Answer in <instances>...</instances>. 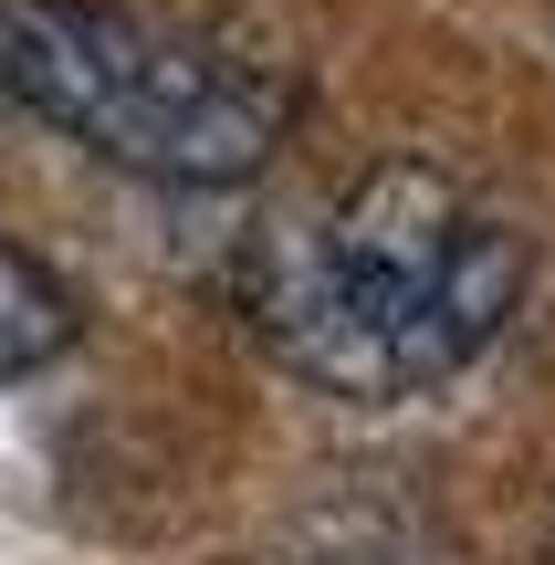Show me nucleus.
Returning a JSON list of instances; mask_svg holds the SVG:
<instances>
[{
    "label": "nucleus",
    "instance_id": "nucleus-3",
    "mask_svg": "<svg viewBox=\"0 0 555 565\" xmlns=\"http://www.w3.org/2000/svg\"><path fill=\"white\" fill-rule=\"evenodd\" d=\"M74 335H84V303L63 294V273L32 263L21 242H0V387L32 377V366H53Z\"/></svg>",
    "mask_w": 555,
    "mask_h": 565
},
{
    "label": "nucleus",
    "instance_id": "nucleus-1",
    "mask_svg": "<svg viewBox=\"0 0 555 565\" xmlns=\"http://www.w3.org/2000/svg\"><path fill=\"white\" fill-rule=\"evenodd\" d=\"M524 303V242L440 168H377L242 252V315L325 398H409L472 366Z\"/></svg>",
    "mask_w": 555,
    "mask_h": 565
},
{
    "label": "nucleus",
    "instance_id": "nucleus-2",
    "mask_svg": "<svg viewBox=\"0 0 555 565\" xmlns=\"http://www.w3.org/2000/svg\"><path fill=\"white\" fill-rule=\"evenodd\" d=\"M0 95L168 189H231L293 137V74L116 0H0Z\"/></svg>",
    "mask_w": 555,
    "mask_h": 565
}]
</instances>
